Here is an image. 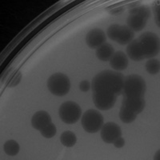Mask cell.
Masks as SVG:
<instances>
[{
  "instance_id": "cell-1",
  "label": "cell",
  "mask_w": 160,
  "mask_h": 160,
  "mask_svg": "<svg viewBox=\"0 0 160 160\" xmlns=\"http://www.w3.org/2000/svg\"><path fill=\"white\" fill-rule=\"evenodd\" d=\"M124 75L118 71L106 70L98 73L93 78L91 88L93 92L105 91L121 95L123 88Z\"/></svg>"
},
{
  "instance_id": "cell-2",
  "label": "cell",
  "mask_w": 160,
  "mask_h": 160,
  "mask_svg": "<svg viewBox=\"0 0 160 160\" xmlns=\"http://www.w3.org/2000/svg\"><path fill=\"white\" fill-rule=\"evenodd\" d=\"M147 85L142 77L138 75H130L124 78L122 93L127 97H144Z\"/></svg>"
},
{
  "instance_id": "cell-3",
  "label": "cell",
  "mask_w": 160,
  "mask_h": 160,
  "mask_svg": "<svg viewBox=\"0 0 160 160\" xmlns=\"http://www.w3.org/2000/svg\"><path fill=\"white\" fill-rule=\"evenodd\" d=\"M137 39L139 41L145 58H151L158 55L160 50L159 37L150 31L142 33Z\"/></svg>"
},
{
  "instance_id": "cell-4",
  "label": "cell",
  "mask_w": 160,
  "mask_h": 160,
  "mask_svg": "<svg viewBox=\"0 0 160 160\" xmlns=\"http://www.w3.org/2000/svg\"><path fill=\"white\" fill-rule=\"evenodd\" d=\"M48 90L56 96L67 95L71 88V82L68 76L62 73H56L51 75L48 80Z\"/></svg>"
},
{
  "instance_id": "cell-5",
  "label": "cell",
  "mask_w": 160,
  "mask_h": 160,
  "mask_svg": "<svg viewBox=\"0 0 160 160\" xmlns=\"http://www.w3.org/2000/svg\"><path fill=\"white\" fill-rule=\"evenodd\" d=\"M83 129L88 133H96L99 131L104 124L102 114L96 110H88L82 115L81 119Z\"/></svg>"
},
{
  "instance_id": "cell-6",
  "label": "cell",
  "mask_w": 160,
  "mask_h": 160,
  "mask_svg": "<svg viewBox=\"0 0 160 160\" xmlns=\"http://www.w3.org/2000/svg\"><path fill=\"white\" fill-rule=\"evenodd\" d=\"M58 114L62 122L67 124H74L79 120L82 110L76 102L68 101L60 106Z\"/></svg>"
},
{
  "instance_id": "cell-7",
  "label": "cell",
  "mask_w": 160,
  "mask_h": 160,
  "mask_svg": "<svg viewBox=\"0 0 160 160\" xmlns=\"http://www.w3.org/2000/svg\"><path fill=\"white\" fill-rule=\"evenodd\" d=\"M117 96L115 94L105 91L93 92V102L98 109L108 111L111 109L116 102Z\"/></svg>"
},
{
  "instance_id": "cell-8",
  "label": "cell",
  "mask_w": 160,
  "mask_h": 160,
  "mask_svg": "<svg viewBox=\"0 0 160 160\" xmlns=\"http://www.w3.org/2000/svg\"><path fill=\"white\" fill-rule=\"evenodd\" d=\"M121 135V128L115 122H107L101 128V138L106 143H113Z\"/></svg>"
},
{
  "instance_id": "cell-9",
  "label": "cell",
  "mask_w": 160,
  "mask_h": 160,
  "mask_svg": "<svg viewBox=\"0 0 160 160\" xmlns=\"http://www.w3.org/2000/svg\"><path fill=\"white\" fill-rule=\"evenodd\" d=\"M107 41V36L102 30L95 28L87 34L86 35V42L89 48L92 49H97L101 45L105 43Z\"/></svg>"
},
{
  "instance_id": "cell-10",
  "label": "cell",
  "mask_w": 160,
  "mask_h": 160,
  "mask_svg": "<svg viewBox=\"0 0 160 160\" xmlns=\"http://www.w3.org/2000/svg\"><path fill=\"white\" fill-rule=\"evenodd\" d=\"M122 106L126 107L136 115L140 114L145 108L146 102L144 97H127L123 96L122 102Z\"/></svg>"
},
{
  "instance_id": "cell-11",
  "label": "cell",
  "mask_w": 160,
  "mask_h": 160,
  "mask_svg": "<svg viewBox=\"0 0 160 160\" xmlns=\"http://www.w3.org/2000/svg\"><path fill=\"white\" fill-rule=\"evenodd\" d=\"M127 55L133 61L139 62L145 58L142 47L138 39L132 40L128 45L127 48Z\"/></svg>"
},
{
  "instance_id": "cell-12",
  "label": "cell",
  "mask_w": 160,
  "mask_h": 160,
  "mask_svg": "<svg viewBox=\"0 0 160 160\" xmlns=\"http://www.w3.org/2000/svg\"><path fill=\"white\" fill-rule=\"evenodd\" d=\"M51 122V117L47 111H39L34 114L31 118V125L35 130L40 131Z\"/></svg>"
},
{
  "instance_id": "cell-13",
  "label": "cell",
  "mask_w": 160,
  "mask_h": 160,
  "mask_svg": "<svg viewBox=\"0 0 160 160\" xmlns=\"http://www.w3.org/2000/svg\"><path fill=\"white\" fill-rule=\"evenodd\" d=\"M110 65L111 68L115 71H123L127 69L128 66V55L122 51H117L115 52L112 58L110 59Z\"/></svg>"
},
{
  "instance_id": "cell-14",
  "label": "cell",
  "mask_w": 160,
  "mask_h": 160,
  "mask_svg": "<svg viewBox=\"0 0 160 160\" xmlns=\"http://www.w3.org/2000/svg\"><path fill=\"white\" fill-rule=\"evenodd\" d=\"M115 54V49L112 45L108 42H105L96 49V56L101 61L108 62L110 61Z\"/></svg>"
},
{
  "instance_id": "cell-15",
  "label": "cell",
  "mask_w": 160,
  "mask_h": 160,
  "mask_svg": "<svg viewBox=\"0 0 160 160\" xmlns=\"http://www.w3.org/2000/svg\"><path fill=\"white\" fill-rule=\"evenodd\" d=\"M127 23L128 28L135 32L142 31L145 28L147 25V20L138 15H130L127 19Z\"/></svg>"
},
{
  "instance_id": "cell-16",
  "label": "cell",
  "mask_w": 160,
  "mask_h": 160,
  "mask_svg": "<svg viewBox=\"0 0 160 160\" xmlns=\"http://www.w3.org/2000/svg\"><path fill=\"white\" fill-rule=\"evenodd\" d=\"M134 37H135V32L132 30L130 29L127 25L121 26V30L116 42L120 45L129 44L132 40H134Z\"/></svg>"
},
{
  "instance_id": "cell-17",
  "label": "cell",
  "mask_w": 160,
  "mask_h": 160,
  "mask_svg": "<svg viewBox=\"0 0 160 160\" xmlns=\"http://www.w3.org/2000/svg\"><path fill=\"white\" fill-rule=\"evenodd\" d=\"M137 115L135 112L131 111L128 108L122 105L119 111V118L124 123H131L134 122L136 118Z\"/></svg>"
},
{
  "instance_id": "cell-18",
  "label": "cell",
  "mask_w": 160,
  "mask_h": 160,
  "mask_svg": "<svg viewBox=\"0 0 160 160\" xmlns=\"http://www.w3.org/2000/svg\"><path fill=\"white\" fill-rule=\"evenodd\" d=\"M60 141H61V143L63 146H65V147L71 148V147L75 146V143H76V135L72 131H64L61 135V136H60Z\"/></svg>"
},
{
  "instance_id": "cell-19",
  "label": "cell",
  "mask_w": 160,
  "mask_h": 160,
  "mask_svg": "<svg viewBox=\"0 0 160 160\" xmlns=\"http://www.w3.org/2000/svg\"><path fill=\"white\" fill-rule=\"evenodd\" d=\"M5 153L10 156H15L19 152L20 147L15 140H8L3 146Z\"/></svg>"
},
{
  "instance_id": "cell-20",
  "label": "cell",
  "mask_w": 160,
  "mask_h": 160,
  "mask_svg": "<svg viewBox=\"0 0 160 160\" xmlns=\"http://www.w3.org/2000/svg\"><path fill=\"white\" fill-rule=\"evenodd\" d=\"M147 71L151 75H157L160 71L159 60L155 58H150L145 65Z\"/></svg>"
},
{
  "instance_id": "cell-21",
  "label": "cell",
  "mask_w": 160,
  "mask_h": 160,
  "mask_svg": "<svg viewBox=\"0 0 160 160\" xmlns=\"http://www.w3.org/2000/svg\"><path fill=\"white\" fill-rule=\"evenodd\" d=\"M130 15H138V16L142 17L144 19L148 21L150 15H151V10L149 8L146 7V6H140L138 8H133L130 11Z\"/></svg>"
},
{
  "instance_id": "cell-22",
  "label": "cell",
  "mask_w": 160,
  "mask_h": 160,
  "mask_svg": "<svg viewBox=\"0 0 160 160\" xmlns=\"http://www.w3.org/2000/svg\"><path fill=\"white\" fill-rule=\"evenodd\" d=\"M56 127L54 123L51 122L50 124H48V126H46L45 128H42V130H40V133L41 135L44 137V138H53L56 135Z\"/></svg>"
},
{
  "instance_id": "cell-23",
  "label": "cell",
  "mask_w": 160,
  "mask_h": 160,
  "mask_svg": "<svg viewBox=\"0 0 160 160\" xmlns=\"http://www.w3.org/2000/svg\"><path fill=\"white\" fill-rule=\"evenodd\" d=\"M120 30H121V26L118 24H113L108 28L107 31V35L109 37L110 39L116 41L119 35Z\"/></svg>"
},
{
  "instance_id": "cell-24",
  "label": "cell",
  "mask_w": 160,
  "mask_h": 160,
  "mask_svg": "<svg viewBox=\"0 0 160 160\" xmlns=\"http://www.w3.org/2000/svg\"><path fill=\"white\" fill-rule=\"evenodd\" d=\"M91 88V82H90L89 81H88V80H83V81H82V82L79 83V89L82 91H83V92L88 91Z\"/></svg>"
},
{
  "instance_id": "cell-25",
  "label": "cell",
  "mask_w": 160,
  "mask_h": 160,
  "mask_svg": "<svg viewBox=\"0 0 160 160\" xmlns=\"http://www.w3.org/2000/svg\"><path fill=\"white\" fill-rule=\"evenodd\" d=\"M21 78H22V75L20 74V72H18L16 75H15V76L13 77L12 79L11 80V83H10V88H13L15 86L18 85L19 83L20 80H21Z\"/></svg>"
},
{
  "instance_id": "cell-26",
  "label": "cell",
  "mask_w": 160,
  "mask_h": 160,
  "mask_svg": "<svg viewBox=\"0 0 160 160\" xmlns=\"http://www.w3.org/2000/svg\"><path fill=\"white\" fill-rule=\"evenodd\" d=\"M113 144H114V146L116 148H121L125 145V140L122 137H119V138H118L115 140V142H113Z\"/></svg>"
}]
</instances>
